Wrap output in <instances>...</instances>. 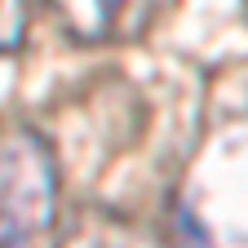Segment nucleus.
<instances>
[{
	"instance_id": "f257e3e1",
	"label": "nucleus",
	"mask_w": 248,
	"mask_h": 248,
	"mask_svg": "<svg viewBox=\"0 0 248 248\" xmlns=\"http://www.w3.org/2000/svg\"><path fill=\"white\" fill-rule=\"evenodd\" d=\"M173 248H248V115H226L173 186Z\"/></svg>"
},
{
	"instance_id": "f03ea898",
	"label": "nucleus",
	"mask_w": 248,
	"mask_h": 248,
	"mask_svg": "<svg viewBox=\"0 0 248 248\" xmlns=\"http://www.w3.org/2000/svg\"><path fill=\"white\" fill-rule=\"evenodd\" d=\"M58 160L27 124H0V248H58Z\"/></svg>"
},
{
	"instance_id": "7ed1b4c3",
	"label": "nucleus",
	"mask_w": 248,
	"mask_h": 248,
	"mask_svg": "<svg viewBox=\"0 0 248 248\" xmlns=\"http://www.w3.org/2000/svg\"><path fill=\"white\" fill-rule=\"evenodd\" d=\"M45 9L80 45H129L155 27L169 0H45Z\"/></svg>"
},
{
	"instance_id": "20e7f679",
	"label": "nucleus",
	"mask_w": 248,
	"mask_h": 248,
	"mask_svg": "<svg viewBox=\"0 0 248 248\" xmlns=\"http://www.w3.org/2000/svg\"><path fill=\"white\" fill-rule=\"evenodd\" d=\"M27 36V0H0V62L14 58Z\"/></svg>"
},
{
	"instance_id": "39448f33",
	"label": "nucleus",
	"mask_w": 248,
	"mask_h": 248,
	"mask_svg": "<svg viewBox=\"0 0 248 248\" xmlns=\"http://www.w3.org/2000/svg\"><path fill=\"white\" fill-rule=\"evenodd\" d=\"M62 248V244H58ZM67 248H146L133 231H124V226H115V222H102V226H93V231H84V235H71V244Z\"/></svg>"
}]
</instances>
